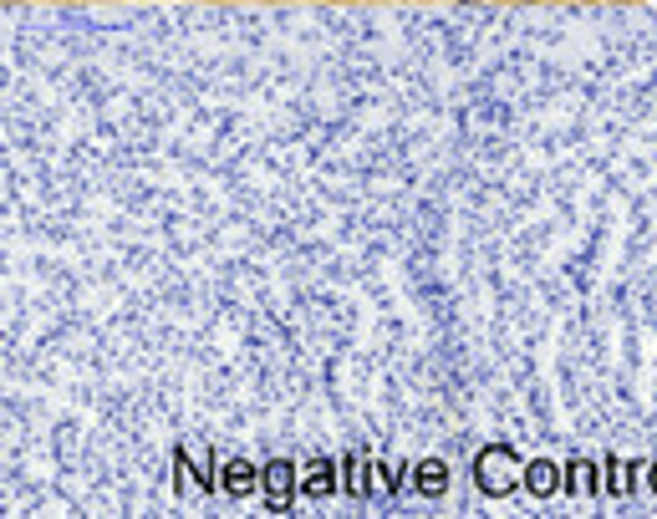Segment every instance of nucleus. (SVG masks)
<instances>
[{
    "label": "nucleus",
    "instance_id": "1",
    "mask_svg": "<svg viewBox=\"0 0 657 519\" xmlns=\"http://www.w3.org/2000/svg\"><path fill=\"white\" fill-rule=\"evenodd\" d=\"M515 474H525V469H515V448H510V443H484V448H474V484H479L484 494H510V489H515Z\"/></svg>",
    "mask_w": 657,
    "mask_h": 519
},
{
    "label": "nucleus",
    "instance_id": "2",
    "mask_svg": "<svg viewBox=\"0 0 657 519\" xmlns=\"http://www.w3.org/2000/svg\"><path fill=\"white\" fill-rule=\"evenodd\" d=\"M556 484H561V469H556V458L551 453H540V458H530V464H525V489L530 494H556Z\"/></svg>",
    "mask_w": 657,
    "mask_h": 519
},
{
    "label": "nucleus",
    "instance_id": "3",
    "mask_svg": "<svg viewBox=\"0 0 657 519\" xmlns=\"http://www.w3.org/2000/svg\"><path fill=\"white\" fill-rule=\"evenodd\" d=\"M520 6H540V0H520Z\"/></svg>",
    "mask_w": 657,
    "mask_h": 519
},
{
    "label": "nucleus",
    "instance_id": "4",
    "mask_svg": "<svg viewBox=\"0 0 657 519\" xmlns=\"http://www.w3.org/2000/svg\"><path fill=\"white\" fill-rule=\"evenodd\" d=\"M652 484H657V464H652Z\"/></svg>",
    "mask_w": 657,
    "mask_h": 519
}]
</instances>
